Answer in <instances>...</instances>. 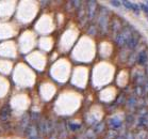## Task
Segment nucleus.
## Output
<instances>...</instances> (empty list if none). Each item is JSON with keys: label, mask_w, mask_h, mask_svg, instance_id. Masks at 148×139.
<instances>
[{"label": "nucleus", "mask_w": 148, "mask_h": 139, "mask_svg": "<svg viewBox=\"0 0 148 139\" xmlns=\"http://www.w3.org/2000/svg\"><path fill=\"white\" fill-rule=\"evenodd\" d=\"M115 139H126V137H125L124 134H121V135L118 134V136H117V137H116Z\"/></svg>", "instance_id": "cd10ccee"}, {"label": "nucleus", "mask_w": 148, "mask_h": 139, "mask_svg": "<svg viewBox=\"0 0 148 139\" xmlns=\"http://www.w3.org/2000/svg\"><path fill=\"white\" fill-rule=\"evenodd\" d=\"M136 61L140 65H146L148 62V54L146 50H142L138 53L136 57Z\"/></svg>", "instance_id": "9b49d317"}, {"label": "nucleus", "mask_w": 148, "mask_h": 139, "mask_svg": "<svg viewBox=\"0 0 148 139\" xmlns=\"http://www.w3.org/2000/svg\"><path fill=\"white\" fill-rule=\"evenodd\" d=\"M135 94L138 95V96H143L145 94V90H144V87L143 86H136L135 87Z\"/></svg>", "instance_id": "6ab92c4d"}, {"label": "nucleus", "mask_w": 148, "mask_h": 139, "mask_svg": "<svg viewBox=\"0 0 148 139\" xmlns=\"http://www.w3.org/2000/svg\"><path fill=\"white\" fill-rule=\"evenodd\" d=\"M133 35V31L129 26H125L123 27L119 32L115 35V43L119 47H124L125 45L127 44V42L131 39V37Z\"/></svg>", "instance_id": "f03ea898"}, {"label": "nucleus", "mask_w": 148, "mask_h": 139, "mask_svg": "<svg viewBox=\"0 0 148 139\" xmlns=\"http://www.w3.org/2000/svg\"><path fill=\"white\" fill-rule=\"evenodd\" d=\"M104 129H106V123H104V122H100V123H97V124L94 126L93 131L95 132V134H96V135H98V134H101V133H103L104 132Z\"/></svg>", "instance_id": "ddd939ff"}, {"label": "nucleus", "mask_w": 148, "mask_h": 139, "mask_svg": "<svg viewBox=\"0 0 148 139\" xmlns=\"http://www.w3.org/2000/svg\"><path fill=\"white\" fill-rule=\"evenodd\" d=\"M138 40H140V35L136 34L135 32H133V35H132L131 39L127 42V44L125 45V46L128 48V49H134L138 45Z\"/></svg>", "instance_id": "1a4fd4ad"}, {"label": "nucleus", "mask_w": 148, "mask_h": 139, "mask_svg": "<svg viewBox=\"0 0 148 139\" xmlns=\"http://www.w3.org/2000/svg\"><path fill=\"white\" fill-rule=\"evenodd\" d=\"M110 4H112V6H114V7L118 8L121 3L119 2V1H110Z\"/></svg>", "instance_id": "bb28decb"}, {"label": "nucleus", "mask_w": 148, "mask_h": 139, "mask_svg": "<svg viewBox=\"0 0 148 139\" xmlns=\"http://www.w3.org/2000/svg\"><path fill=\"white\" fill-rule=\"evenodd\" d=\"M108 126L110 131H116L121 129L123 127V121L118 118H110L108 120Z\"/></svg>", "instance_id": "423d86ee"}, {"label": "nucleus", "mask_w": 148, "mask_h": 139, "mask_svg": "<svg viewBox=\"0 0 148 139\" xmlns=\"http://www.w3.org/2000/svg\"><path fill=\"white\" fill-rule=\"evenodd\" d=\"M67 129H69L71 132H78V131L81 129V124H76V123H73V122H68Z\"/></svg>", "instance_id": "2eb2a0df"}, {"label": "nucleus", "mask_w": 148, "mask_h": 139, "mask_svg": "<svg viewBox=\"0 0 148 139\" xmlns=\"http://www.w3.org/2000/svg\"><path fill=\"white\" fill-rule=\"evenodd\" d=\"M117 136H118V134L116 131H109L107 136H106V139H115Z\"/></svg>", "instance_id": "aec40b11"}, {"label": "nucleus", "mask_w": 148, "mask_h": 139, "mask_svg": "<svg viewBox=\"0 0 148 139\" xmlns=\"http://www.w3.org/2000/svg\"><path fill=\"white\" fill-rule=\"evenodd\" d=\"M126 105L128 108H135V106L138 105V98L135 96H130L126 101Z\"/></svg>", "instance_id": "f8f14e48"}, {"label": "nucleus", "mask_w": 148, "mask_h": 139, "mask_svg": "<svg viewBox=\"0 0 148 139\" xmlns=\"http://www.w3.org/2000/svg\"><path fill=\"white\" fill-rule=\"evenodd\" d=\"M84 135L86 136L88 139H97V136H96L95 132L93 131V129H88L86 132L84 133Z\"/></svg>", "instance_id": "dca6fc26"}, {"label": "nucleus", "mask_w": 148, "mask_h": 139, "mask_svg": "<svg viewBox=\"0 0 148 139\" xmlns=\"http://www.w3.org/2000/svg\"><path fill=\"white\" fill-rule=\"evenodd\" d=\"M30 115V121H32V122H38V120H40V115L37 113V112H32L31 115Z\"/></svg>", "instance_id": "4be33fe9"}, {"label": "nucleus", "mask_w": 148, "mask_h": 139, "mask_svg": "<svg viewBox=\"0 0 148 139\" xmlns=\"http://www.w3.org/2000/svg\"><path fill=\"white\" fill-rule=\"evenodd\" d=\"M25 134L28 137V139H42V137L40 136V133H38V129H37V126L34 123L29 124Z\"/></svg>", "instance_id": "20e7f679"}, {"label": "nucleus", "mask_w": 148, "mask_h": 139, "mask_svg": "<svg viewBox=\"0 0 148 139\" xmlns=\"http://www.w3.org/2000/svg\"><path fill=\"white\" fill-rule=\"evenodd\" d=\"M131 10L133 11V12H135V13H136V14L140 13V8H138V4L132 3V6H131Z\"/></svg>", "instance_id": "393cba45"}, {"label": "nucleus", "mask_w": 148, "mask_h": 139, "mask_svg": "<svg viewBox=\"0 0 148 139\" xmlns=\"http://www.w3.org/2000/svg\"><path fill=\"white\" fill-rule=\"evenodd\" d=\"M134 122H135L134 115H132V113L127 115V117H126V124H127L128 126H130V125H132Z\"/></svg>", "instance_id": "a211bd4d"}, {"label": "nucleus", "mask_w": 148, "mask_h": 139, "mask_svg": "<svg viewBox=\"0 0 148 139\" xmlns=\"http://www.w3.org/2000/svg\"><path fill=\"white\" fill-rule=\"evenodd\" d=\"M11 112H12V110H11L10 105L9 104L3 105L1 107V109H0V119L2 121H8L9 118L11 117Z\"/></svg>", "instance_id": "6e6552de"}, {"label": "nucleus", "mask_w": 148, "mask_h": 139, "mask_svg": "<svg viewBox=\"0 0 148 139\" xmlns=\"http://www.w3.org/2000/svg\"><path fill=\"white\" fill-rule=\"evenodd\" d=\"M138 127H146V126L148 125V115L138 117Z\"/></svg>", "instance_id": "4468645a"}, {"label": "nucleus", "mask_w": 148, "mask_h": 139, "mask_svg": "<svg viewBox=\"0 0 148 139\" xmlns=\"http://www.w3.org/2000/svg\"><path fill=\"white\" fill-rule=\"evenodd\" d=\"M125 137H126V139H136V135L133 132H128L125 135Z\"/></svg>", "instance_id": "5701e85b"}, {"label": "nucleus", "mask_w": 148, "mask_h": 139, "mask_svg": "<svg viewBox=\"0 0 148 139\" xmlns=\"http://www.w3.org/2000/svg\"><path fill=\"white\" fill-rule=\"evenodd\" d=\"M140 7H141V9H142L143 11H144L145 13H147V14H148V6H147V4L141 3V6H140Z\"/></svg>", "instance_id": "a878e982"}, {"label": "nucleus", "mask_w": 148, "mask_h": 139, "mask_svg": "<svg viewBox=\"0 0 148 139\" xmlns=\"http://www.w3.org/2000/svg\"><path fill=\"white\" fill-rule=\"evenodd\" d=\"M97 16L98 27L100 29L101 33L107 34L109 32V25H110V12L104 7H102Z\"/></svg>", "instance_id": "f257e3e1"}, {"label": "nucleus", "mask_w": 148, "mask_h": 139, "mask_svg": "<svg viewBox=\"0 0 148 139\" xmlns=\"http://www.w3.org/2000/svg\"><path fill=\"white\" fill-rule=\"evenodd\" d=\"M123 6H124L127 10H131V6H132V2H130V1H121V2Z\"/></svg>", "instance_id": "b1692460"}, {"label": "nucleus", "mask_w": 148, "mask_h": 139, "mask_svg": "<svg viewBox=\"0 0 148 139\" xmlns=\"http://www.w3.org/2000/svg\"><path fill=\"white\" fill-rule=\"evenodd\" d=\"M77 15H78V19L80 21V23L82 25L88 21V18H86V9H85L84 2H81L80 7L77 9Z\"/></svg>", "instance_id": "0eeeda50"}, {"label": "nucleus", "mask_w": 148, "mask_h": 139, "mask_svg": "<svg viewBox=\"0 0 148 139\" xmlns=\"http://www.w3.org/2000/svg\"><path fill=\"white\" fill-rule=\"evenodd\" d=\"M85 6L88 21H93L98 14V4L96 1H88Z\"/></svg>", "instance_id": "7ed1b4c3"}, {"label": "nucleus", "mask_w": 148, "mask_h": 139, "mask_svg": "<svg viewBox=\"0 0 148 139\" xmlns=\"http://www.w3.org/2000/svg\"><path fill=\"white\" fill-rule=\"evenodd\" d=\"M88 33L90 35H95V34L97 33V27L95 25H90V27L88 29Z\"/></svg>", "instance_id": "412c9836"}, {"label": "nucleus", "mask_w": 148, "mask_h": 139, "mask_svg": "<svg viewBox=\"0 0 148 139\" xmlns=\"http://www.w3.org/2000/svg\"><path fill=\"white\" fill-rule=\"evenodd\" d=\"M121 29H123V26H121V19L117 18V17H113L111 21H110L109 31H111V33H113V35H116Z\"/></svg>", "instance_id": "39448f33"}, {"label": "nucleus", "mask_w": 148, "mask_h": 139, "mask_svg": "<svg viewBox=\"0 0 148 139\" xmlns=\"http://www.w3.org/2000/svg\"><path fill=\"white\" fill-rule=\"evenodd\" d=\"M29 124H30V115H28V113H26V115L23 117V119L20 120V124H19L20 132L25 134V132H26L27 127L29 126Z\"/></svg>", "instance_id": "9d476101"}, {"label": "nucleus", "mask_w": 148, "mask_h": 139, "mask_svg": "<svg viewBox=\"0 0 148 139\" xmlns=\"http://www.w3.org/2000/svg\"><path fill=\"white\" fill-rule=\"evenodd\" d=\"M126 101H127V98H126L125 93H121L117 98V100H116V104H117L118 106L124 105V104H126Z\"/></svg>", "instance_id": "f3484780"}]
</instances>
